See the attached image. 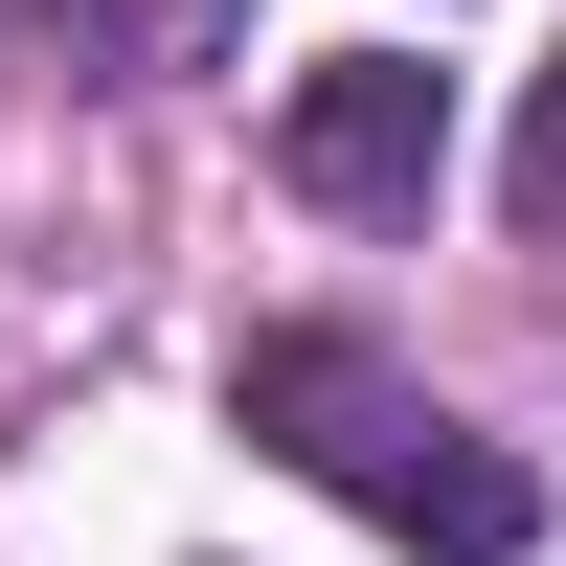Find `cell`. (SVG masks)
Here are the masks:
<instances>
[{"mask_svg":"<svg viewBox=\"0 0 566 566\" xmlns=\"http://www.w3.org/2000/svg\"><path fill=\"white\" fill-rule=\"evenodd\" d=\"M499 181H522V227H566V45H544V91H522V159H499Z\"/></svg>","mask_w":566,"mask_h":566,"instance_id":"3","label":"cell"},{"mask_svg":"<svg viewBox=\"0 0 566 566\" xmlns=\"http://www.w3.org/2000/svg\"><path fill=\"white\" fill-rule=\"evenodd\" d=\"M272 159H295V205H340V227L431 205V181H453V69H408V45H340V69H295Z\"/></svg>","mask_w":566,"mask_h":566,"instance_id":"2","label":"cell"},{"mask_svg":"<svg viewBox=\"0 0 566 566\" xmlns=\"http://www.w3.org/2000/svg\"><path fill=\"white\" fill-rule=\"evenodd\" d=\"M227 431H250V453H295L317 499H363V522H386V544H431V566H522V544H544V476H522L499 431H453L431 386H386L340 317H272V340L227 363Z\"/></svg>","mask_w":566,"mask_h":566,"instance_id":"1","label":"cell"}]
</instances>
